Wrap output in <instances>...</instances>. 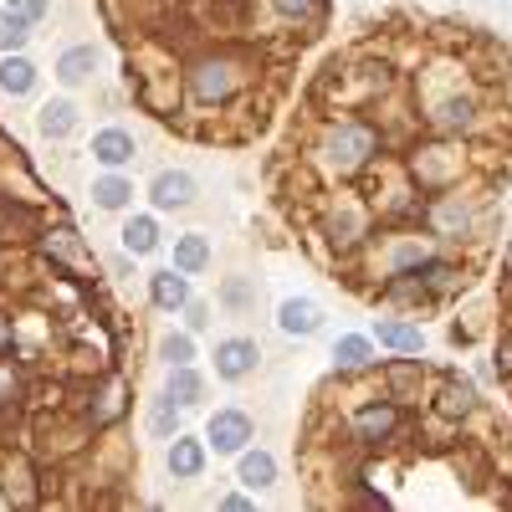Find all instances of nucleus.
<instances>
[{"label": "nucleus", "mask_w": 512, "mask_h": 512, "mask_svg": "<svg viewBox=\"0 0 512 512\" xmlns=\"http://www.w3.org/2000/svg\"><path fill=\"white\" fill-rule=\"evenodd\" d=\"M123 251H128V256L159 251V226H154V216H128V226H123Z\"/></svg>", "instance_id": "23"}, {"label": "nucleus", "mask_w": 512, "mask_h": 512, "mask_svg": "<svg viewBox=\"0 0 512 512\" xmlns=\"http://www.w3.org/2000/svg\"><path fill=\"white\" fill-rule=\"evenodd\" d=\"M277 6V16H287V21H313L318 16V0H272Z\"/></svg>", "instance_id": "31"}, {"label": "nucleus", "mask_w": 512, "mask_h": 512, "mask_svg": "<svg viewBox=\"0 0 512 512\" xmlns=\"http://www.w3.org/2000/svg\"><path fill=\"white\" fill-rule=\"evenodd\" d=\"M236 88H241V62L226 57V52L200 57V62L190 67V93H195V103H226Z\"/></svg>", "instance_id": "2"}, {"label": "nucleus", "mask_w": 512, "mask_h": 512, "mask_svg": "<svg viewBox=\"0 0 512 512\" xmlns=\"http://www.w3.org/2000/svg\"><path fill=\"white\" fill-rule=\"evenodd\" d=\"M41 251H47V262H57L67 277H77V272H88V267H93L88 246H82V241H77V231H67V226H57V231L41 236Z\"/></svg>", "instance_id": "6"}, {"label": "nucleus", "mask_w": 512, "mask_h": 512, "mask_svg": "<svg viewBox=\"0 0 512 512\" xmlns=\"http://www.w3.org/2000/svg\"><path fill=\"white\" fill-rule=\"evenodd\" d=\"M16 395H21V374H16V364L0 359V405H11Z\"/></svg>", "instance_id": "33"}, {"label": "nucleus", "mask_w": 512, "mask_h": 512, "mask_svg": "<svg viewBox=\"0 0 512 512\" xmlns=\"http://www.w3.org/2000/svg\"><path fill=\"white\" fill-rule=\"evenodd\" d=\"M374 338H379L384 349H395V354H420V349H425L420 323H405V318H379Z\"/></svg>", "instance_id": "16"}, {"label": "nucleus", "mask_w": 512, "mask_h": 512, "mask_svg": "<svg viewBox=\"0 0 512 512\" xmlns=\"http://www.w3.org/2000/svg\"><path fill=\"white\" fill-rule=\"evenodd\" d=\"M175 267H180L185 277L205 272V267H210V241H205V236H180V241H175Z\"/></svg>", "instance_id": "25"}, {"label": "nucleus", "mask_w": 512, "mask_h": 512, "mask_svg": "<svg viewBox=\"0 0 512 512\" xmlns=\"http://www.w3.org/2000/svg\"><path fill=\"white\" fill-rule=\"evenodd\" d=\"M410 175L420 180V190H431V195L451 190L461 180V149L456 144H425V149H415Z\"/></svg>", "instance_id": "3"}, {"label": "nucleus", "mask_w": 512, "mask_h": 512, "mask_svg": "<svg viewBox=\"0 0 512 512\" xmlns=\"http://www.w3.org/2000/svg\"><path fill=\"white\" fill-rule=\"evenodd\" d=\"M26 36H31L26 26H11L6 16H0V52H21V47H26Z\"/></svg>", "instance_id": "34"}, {"label": "nucleus", "mask_w": 512, "mask_h": 512, "mask_svg": "<svg viewBox=\"0 0 512 512\" xmlns=\"http://www.w3.org/2000/svg\"><path fill=\"white\" fill-rule=\"evenodd\" d=\"M185 313H190V333H200V328L210 323V313H205V303H185Z\"/></svg>", "instance_id": "35"}, {"label": "nucleus", "mask_w": 512, "mask_h": 512, "mask_svg": "<svg viewBox=\"0 0 512 512\" xmlns=\"http://www.w3.org/2000/svg\"><path fill=\"white\" fill-rule=\"evenodd\" d=\"M400 431V410L390 405V400H379V405H364L359 415H354V436L364 441V446H384Z\"/></svg>", "instance_id": "9"}, {"label": "nucleus", "mask_w": 512, "mask_h": 512, "mask_svg": "<svg viewBox=\"0 0 512 512\" xmlns=\"http://www.w3.org/2000/svg\"><path fill=\"white\" fill-rule=\"evenodd\" d=\"M277 328L292 333V338H308L323 328V308L313 303V297H287V303L277 308Z\"/></svg>", "instance_id": "12"}, {"label": "nucleus", "mask_w": 512, "mask_h": 512, "mask_svg": "<svg viewBox=\"0 0 512 512\" xmlns=\"http://www.w3.org/2000/svg\"><path fill=\"white\" fill-rule=\"evenodd\" d=\"M472 410H477V384L451 374V379L441 384V395H436V415H441V420H466Z\"/></svg>", "instance_id": "13"}, {"label": "nucleus", "mask_w": 512, "mask_h": 512, "mask_svg": "<svg viewBox=\"0 0 512 512\" xmlns=\"http://www.w3.org/2000/svg\"><path fill=\"white\" fill-rule=\"evenodd\" d=\"M159 359H164L169 369H175V364H190V359H195V338H190V333H169L164 344H159Z\"/></svg>", "instance_id": "30"}, {"label": "nucleus", "mask_w": 512, "mask_h": 512, "mask_svg": "<svg viewBox=\"0 0 512 512\" xmlns=\"http://www.w3.org/2000/svg\"><path fill=\"white\" fill-rule=\"evenodd\" d=\"M11 344H16V328H11L6 313H0V354H11Z\"/></svg>", "instance_id": "36"}, {"label": "nucleus", "mask_w": 512, "mask_h": 512, "mask_svg": "<svg viewBox=\"0 0 512 512\" xmlns=\"http://www.w3.org/2000/svg\"><path fill=\"white\" fill-rule=\"evenodd\" d=\"M374 154H379V128H369L359 118L333 123L323 134V144H318V159L333 169V175H359Z\"/></svg>", "instance_id": "1"}, {"label": "nucleus", "mask_w": 512, "mask_h": 512, "mask_svg": "<svg viewBox=\"0 0 512 512\" xmlns=\"http://www.w3.org/2000/svg\"><path fill=\"white\" fill-rule=\"evenodd\" d=\"M93 67H98V52L93 47H67L57 57V82H62V88H82V82L93 77Z\"/></svg>", "instance_id": "18"}, {"label": "nucleus", "mask_w": 512, "mask_h": 512, "mask_svg": "<svg viewBox=\"0 0 512 512\" xmlns=\"http://www.w3.org/2000/svg\"><path fill=\"white\" fill-rule=\"evenodd\" d=\"M221 303H226V308H251V303H256V292H251L241 277H231V282L221 287Z\"/></svg>", "instance_id": "32"}, {"label": "nucleus", "mask_w": 512, "mask_h": 512, "mask_svg": "<svg viewBox=\"0 0 512 512\" xmlns=\"http://www.w3.org/2000/svg\"><path fill=\"white\" fill-rule=\"evenodd\" d=\"M6 497H11L16 507H31V502H36V492H31V466H26V461H11V466H6Z\"/></svg>", "instance_id": "28"}, {"label": "nucleus", "mask_w": 512, "mask_h": 512, "mask_svg": "<svg viewBox=\"0 0 512 512\" xmlns=\"http://www.w3.org/2000/svg\"><path fill=\"white\" fill-rule=\"evenodd\" d=\"M0 88L11 98H26L36 88V62H26L21 52H6V62H0Z\"/></svg>", "instance_id": "21"}, {"label": "nucleus", "mask_w": 512, "mask_h": 512, "mask_svg": "<svg viewBox=\"0 0 512 512\" xmlns=\"http://www.w3.org/2000/svg\"><path fill=\"white\" fill-rule=\"evenodd\" d=\"M241 482H246L251 492L272 487V482H277V461H272V451H241Z\"/></svg>", "instance_id": "24"}, {"label": "nucleus", "mask_w": 512, "mask_h": 512, "mask_svg": "<svg viewBox=\"0 0 512 512\" xmlns=\"http://www.w3.org/2000/svg\"><path fill=\"white\" fill-rule=\"evenodd\" d=\"M149 431H154L159 441H169V436H180V405L169 400V395H164V400H159V405L149 410Z\"/></svg>", "instance_id": "29"}, {"label": "nucleus", "mask_w": 512, "mask_h": 512, "mask_svg": "<svg viewBox=\"0 0 512 512\" xmlns=\"http://www.w3.org/2000/svg\"><path fill=\"white\" fill-rule=\"evenodd\" d=\"M256 359H262V349H256V338H221L216 344V379L236 384L256 369Z\"/></svg>", "instance_id": "7"}, {"label": "nucleus", "mask_w": 512, "mask_h": 512, "mask_svg": "<svg viewBox=\"0 0 512 512\" xmlns=\"http://www.w3.org/2000/svg\"><path fill=\"white\" fill-rule=\"evenodd\" d=\"M205 441L216 446V456H241L251 441V415L246 410H216L205 425Z\"/></svg>", "instance_id": "5"}, {"label": "nucleus", "mask_w": 512, "mask_h": 512, "mask_svg": "<svg viewBox=\"0 0 512 512\" xmlns=\"http://www.w3.org/2000/svg\"><path fill=\"white\" fill-rule=\"evenodd\" d=\"M93 159L103 169H123L128 159H134V134H128V128H98L93 134Z\"/></svg>", "instance_id": "14"}, {"label": "nucleus", "mask_w": 512, "mask_h": 512, "mask_svg": "<svg viewBox=\"0 0 512 512\" xmlns=\"http://www.w3.org/2000/svg\"><path fill=\"white\" fill-rule=\"evenodd\" d=\"M425 226H431V236H441V241H461L466 231H472V210H466L461 195L441 190L431 205H425Z\"/></svg>", "instance_id": "4"}, {"label": "nucleus", "mask_w": 512, "mask_h": 512, "mask_svg": "<svg viewBox=\"0 0 512 512\" xmlns=\"http://www.w3.org/2000/svg\"><path fill=\"white\" fill-rule=\"evenodd\" d=\"M123 410H128V390H123L118 379H108V384H98V390H93L88 420H93V425H113V420H118Z\"/></svg>", "instance_id": "19"}, {"label": "nucleus", "mask_w": 512, "mask_h": 512, "mask_svg": "<svg viewBox=\"0 0 512 512\" xmlns=\"http://www.w3.org/2000/svg\"><path fill=\"white\" fill-rule=\"evenodd\" d=\"M164 395L175 400V405H200V400H205V379H200L190 364H175V369H169Z\"/></svg>", "instance_id": "22"}, {"label": "nucleus", "mask_w": 512, "mask_h": 512, "mask_svg": "<svg viewBox=\"0 0 512 512\" xmlns=\"http://www.w3.org/2000/svg\"><path fill=\"white\" fill-rule=\"evenodd\" d=\"M149 200H154V210H190L195 205V175H185V169H159L154 185H149Z\"/></svg>", "instance_id": "8"}, {"label": "nucleus", "mask_w": 512, "mask_h": 512, "mask_svg": "<svg viewBox=\"0 0 512 512\" xmlns=\"http://www.w3.org/2000/svg\"><path fill=\"white\" fill-rule=\"evenodd\" d=\"M149 303H154L159 313H180V308L190 303V277H185L180 267L154 272V277H149Z\"/></svg>", "instance_id": "11"}, {"label": "nucleus", "mask_w": 512, "mask_h": 512, "mask_svg": "<svg viewBox=\"0 0 512 512\" xmlns=\"http://www.w3.org/2000/svg\"><path fill=\"white\" fill-rule=\"evenodd\" d=\"M333 359H338V369H369L374 344H369V338H359V333H344V338L333 344Z\"/></svg>", "instance_id": "26"}, {"label": "nucleus", "mask_w": 512, "mask_h": 512, "mask_svg": "<svg viewBox=\"0 0 512 512\" xmlns=\"http://www.w3.org/2000/svg\"><path fill=\"white\" fill-rule=\"evenodd\" d=\"M221 507H226V512H246L251 497H246V492H231V497H221Z\"/></svg>", "instance_id": "37"}, {"label": "nucleus", "mask_w": 512, "mask_h": 512, "mask_svg": "<svg viewBox=\"0 0 512 512\" xmlns=\"http://www.w3.org/2000/svg\"><path fill=\"white\" fill-rule=\"evenodd\" d=\"M323 231H328V246H333V251H354L359 236H364V216L344 205V210H333V216H328Z\"/></svg>", "instance_id": "20"}, {"label": "nucleus", "mask_w": 512, "mask_h": 512, "mask_svg": "<svg viewBox=\"0 0 512 512\" xmlns=\"http://www.w3.org/2000/svg\"><path fill=\"white\" fill-rule=\"evenodd\" d=\"M128 200H134V185H128L123 175H103V180L93 185V205H98V210H123Z\"/></svg>", "instance_id": "27"}, {"label": "nucleus", "mask_w": 512, "mask_h": 512, "mask_svg": "<svg viewBox=\"0 0 512 512\" xmlns=\"http://www.w3.org/2000/svg\"><path fill=\"white\" fill-rule=\"evenodd\" d=\"M169 472L180 482H195L205 472V441L195 436H169Z\"/></svg>", "instance_id": "15"}, {"label": "nucleus", "mask_w": 512, "mask_h": 512, "mask_svg": "<svg viewBox=\"0 0 512 512\" xmlns=\"http://www.w3.org/2000/svg\"><path fill=\"white\" fill-rule=\"evenodd\" d=\"M431 123L441 128V134H472L477 128V98L472 93H451L431 108Z\"/></svg>", "instance_id": "10"}, {"label": "nucleus", "mask_w": 512, "mask_h": 512, "mask_svg": "<svg viewBox=\"0 0 512 512\" xmlns=\"http://www.w3.org/2000/svg\"><path fill=\"white\" fill-rule=\"evenodd\" d=\"M507 262H512V246H507Z\"/></svg>", "instance_id": "38"}, {"label": "nucleus", "mask_w": 512, "mask_h": 512, "mask_svg": "<svg viewBox=\"0 0 512 512\" xmlns=\"http://www.w3.org/2000/svg\"><path fill=\"white\" fill-rule=\"evenodd\" d=\"M36 128H41L47 139H72V134H77V103H72V98H52V103H41Z\"/></svg>", "instance_id": "17"}]
</instances>
